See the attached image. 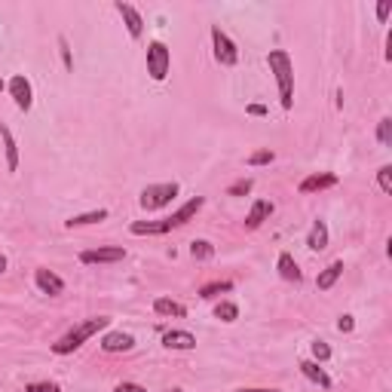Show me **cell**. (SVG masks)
Wrapping results in <instances>:
<instances>
[{"label":"cell","instance_id":"cell-30","mask_svg":"<svg viewBox=\"0 0 392 392\" xmlns=\"http://www.w3.org/2000/svg\"><path fill=\"white\" fill-rule=\"evenodd\" d=\"M25 392H62V387H58V383H52V380H34V383H28V387H25Z\"/></svg>","mask_w":392,"mask_h":392},{"label":"cell","instance_id":"cell-1","mask_svg":"<svg viewBox=\"0 0 392 392\" xmlns=\"http://www.w3.org/2000/svg\"><path fill=\"white\" fill-rule=\"evenodd\" d=\"M267 64H270V71L276 74L279 101H282L285 110H291V104H294V64H291V56L285 49H270Z\"/></svg>","mask_w":392,"mask_h":392},{"label":"cell","instance_id":"cell-11","mask_svg":"<svg viewBox=\"0 0 392 392\" xmlns=\"http://www.w3.org/2000/svg\"><path fill=\"white\" fill-rule=\"evenodd\" d=\"M202 202H206V199H202V196H193V199H187L184 206L178 208V212H172V218H166L169 230H175V227H184L191 218H196V212H199V208H202Z\"/></svg>","mask_w":392,"mask_h":392},{"label":"cell","instance_id":"cell-17","mask_svg":"<svg viewBox=\"0 0 392 392\" xmlns=\"http://www.w3.org/2000/svg\"><path fill=\"white\" fill-rule=\"evenodd\" d=\"M276 270H279V276H282L285 282H300V279H304V273H300L297 260H294L289 252H282V254H279V260H276Z\"/></svg>","mask_w":392,"mask_h":392},{"label":"cell","instance_id":"cell-28","mask_svg":"<svg viewBox=\"0 0 392 392\" xmlns=\"http://www.w3.org/2000/svg\"><path fill=\"white\" fill-rule=\"evenodd\" d=\"M310 350H313V362H319V365L328 362V358H331V346L325 343V341H313Z\"/></svg>","mask_w":392,"mask_h":392},{"label":"cell","instance_id":"cell-3","mask_svg":"<svg viewBox=\"0 0 392 392\" xmlns=\"http://www.w3.org/2000/svg\"><path fill=\"white\" fill-rule=\"evenodd\" d=\"M178 196V184L175 181H162V184H147L138 196V206L145 212H156V208H166L169 202Z\"/></svg>","mask_w":392,"mask_h":392},{"label":"cell","instance_id":"cell-39","mask_svg":"<svg viewBox=\"0 0 392 392\" xmlns=\"http://www.w3.org/2000/svg\"><path fill=\"white\" fill-rule=\"evenodd\" d=\"M166 392H184V389H166Z\"/></svg>","mask_w":392,"mask_h":392},{"label":"cell","instance_id":"cell-16","mask_svg":"<svg viewBox=\"0 0 392 392\" xmlns=\"http://www.w3.org/2000/svg\"><path fill=\"white\" fill-rule=\"evenodd\" d=\"M341 276H343V260H331V264L316 276V289H319V291L334 289V282H337Z\"/></svg>","mask_w":392,"mask_h":392},{"label":"cell","instance_id":"cell-8","mask_svg":"<svg viewBox=\"0 0 392 392\" xmlns=\"http://www.w3.org/2000/svg\"><path fill=\"white\" fill-rule=\"evenodd\" d=\"M117 12L123 16V25H126V31H129V37L132 40H141V34H145V19H141V12L135 10L132 3H123V0H117Z\"/></svg>","mask_w":392,"mask_h":392},{"label":"cell","instance_id":"cell-33","mask_svg":"<svg viewBox=\"0 0 392 392\" xmlns=\"http://www.w3.org/2000/svg\"><path fill=\"white\" fill-rule=\"evenodd\" d=\"M389 12H392V0H380V3H377V19H380V22H387Z\"/></svg>","mask_w":392,"mask_h":392},{"label":"cell","instance_id":"cell-20","mask_svg":"<svg viewBox=\"0 0 392 392\" xmlns=\"http://www.w3.org/2000/svg\"><path fill=\"white\" fill-rule=\"evenodd\" d=\"M129 230H132L135 236H162V233H169V224H166V218L162 221H135Z\"/></svg>","mask_w":392,"mask_h":392},{"label":"cell","instance_id":"cell-38","mask_svg":"<svg viewBox=\"0 0 392 392\" xmlns=\"http://www.w3.org/2000/svg\"><path fill=\"white\" fill-rule=\"evenodd\" d=\"M6 270V258H3V254H0V273H3Z\"/></svg>","mask_w":392,"mask_h":392},{"label":"cell","instance_id":"cell-34","mask_svg":"<svg viewBox=\"0 0 392 392\" xmlns=\"http://www.w3.org/2000/svg\"><path fill=\"white\" fill-rule=\"evenodd\" d=\"M114 392H147V389L141 387V383H126V380H123V383H117V387H114Z\"/></svg>","mask_w":392,"mask_h":392},{"label":"cell","instance_id":"cell-29","mask_svg":"<svg viewBox=\"0 0 392 392\" xmlns=\"http://www.w3.org/2000/svg\"><path fill=\"white\" fill-rule=\"evenodd\" d=\"M252 187H254L252 178H239V181H233V184L227 187V196H245V193H252Z\"/></svg>","mask_w":392,"mask_h":392},{"label":"cell","instance_id":"cell-6","mask_svg":"<svg viewBox=\"0 0 392 392\" xmlns=\"http://www.w3.org/2000/svg\"><path fill=\"white\" fill-rule=\"evenodd\" d=\"M10 98L16 101L19 110H31V104H34V89H31V80L25 74H16L10 80Z\"/></svg>","mask_w":392,"mask_h":392},{"label":"cell","instance_id":"cell-5","mask_svg":"<svg viewBox=\"0 0 392 392\" xmlns=\"http://www.w3.org/2000/svg\"><path fill=\"white\" fill-rule=\"evenodd\" d=\"M212 49H215V62L224 64V68H233V64L239 62L236 43L230 40L227 31H221V25H212Z\"/></svg>","mask_w":392,"mask_h":392},{"label":"cell","instance_id":"cell-21","mask_svg":"<svg viewBox=\"0 0 392 392\" xmlns=\"http://www.w3.org/2000/svg\"><path fill=\"white\" fill-rule=\"evenodd\" d=\"M0 138H3V150H6V169L16 172L19 169V145H16V138H12L10 126H0Z\"/></svg>","mask_w":392,"mask_h":392},{"label":"cell","instance_id":"cell-4","mask_svg":"<svg viewBox=\"0 0 392 392\" xmlns=\"http://www.w3.org/2000/svg\"><path fill=\"white\" fill-rule=\"evenodd\" d=\"M169 68H172V52L162 40L147 43V74L154 77L156 83H162L169 77Z\"/></svg>","mask_w":392,"mask_h":392},{"label":"cell","instance_id":"cell-36","mask_svg":"<svg viewBox=\"0 0 392 392\" xmlns=\"http://www.w3.org/2000/svg\"><path fill=\"white\" fill-rule=\"evenodd\" d=\"M248 114H252V117H264L267 108H264V104H248Z\"/></svg>","mask_w":392,"mask_h":392},{"label":"cell","instance_id":"cell-15","mask_svg":"<svg viewBox=\"0 0 392 392\" xmlns=\"http://www.w3.org/2000/svg\"><path fill=\"white\" fill-rule=\"evenodd\" d=\"M300 374H304L310 383L322 387V389H328V387H331V377L325 374V368H322L319 362H313V358H304V362H300Z\"/></svg>","mask_w":392,"mask_h":392},{"label":"cell","instance_id":"cell-7","mask_svg":"<svg viewBox=\"0 0 392 392\" xmlns=\"http://www.w3.org/2000/svg\"><path fill=\"white\" fill-rule=\"evenodd\" d=\"M126 258V248L123 245H104V248H89L80 254V264H117V260Z\"/></svg>","mask_w":392,"mask_h":392},{"label":"cell","instance_id":"cell-35","mask_svg":"<svg viewBox=\"0 0 392 392\" xmlns=\"http://www.w3.org/2000/svg\"><path fill=\"white\" fill-rule=\"evenodd\" d=\"M337 328H341L343 334H350V331L356 328V322H352V316H341V322H337Z\"/></svg>","mask_w":392,"mask_h":392},{"label":"cell","instance_id":"cell-24","mask_svg":"<svg viewBox=\"0 0 392 392\" xmlns=\"http://www.w3.org/2000/svg\"><path fill=\"white\" fill-rule=\"evenodd\" d=\"M215 319H221V322H236L239 319V306L230 304V300H221V304H215Z\"/></svg>","mask_w":392,"mask_h":392},{"label":"cell","instance_id":"cell-32","mask_svg":"<svg viewBox=\"0 0 392 392\" xmlns=\"http://www.w3.org/2000/svg\"><path fill=\"white\" fill-rule=\"evenodd\" d=\"M58 47H62V62H64V68H74V62H71V49H68V40L64 37H58Z\"/></svg>","mask_w":392,"mask_h":392},{"label":"cell","instance_id":"cell-31","mask_svg":"<svg viewBox=\"0 0 392 392\" xmlns=\"http://www.w3.org/2000/svg\"><path fill=\"white\" fill-rule=\"evenodd\" d=\"M377 184H380L383 193H392V166H383L380 172H377Z\"/></svg>","mask_w":392,"mask_h":392},{"label":"cell","instance_id":"cell-26","mask_svg":"<svg viewBox=\"0 0 392 392\" xmlns=\"http://www.w3.org/2000/svg\"><path fill=\"white\" fill-rule=\"evenodd\" d=\"M377 141H380L383 147H392V117H383V120L377 123Z\"/></svg>","mask_w":392,"mask_h":392},{"label":"cell","instance_id":"cell-12","mask_svg":"<svg viewBox=\"0 0 392 392\" xmlns=\"http://www.w3.org/2000/svg\"><path fill=\"white\" fill-rule=\"evenodd\" d=\"M337 184V175L331 172H316V175H306L304 181L297 184L300 193H319V191H328V187Z\"/></svg>","mask_w":392,"mask_h":392},{"label":"cell","instance_id":"cell-27","mask_svg":"<svg viewBox=\"0 0 392 392\" xmlns=\"http://www.w3.org/2000/svg\"><path fill=\"white\" fill-rule=\"evenodd\" d=\"M273 160H276V154H273L270 147H264V150H254V154L248 156L245 162H248V166H270Z\"/></svg>","mask_w":392,"mask_h":392},{"label":"cell","instance_id":"cell-25","mask_svg":"<svg viewBox=\"0 0 392 392\" xmlns=\"http://www.w3.org/2000/svg\"><path fill=\"white\" fill-rule=\"evenodd\" d=\"M191 258L193 260H212L215 258V245L208 239H193L191 243Z\"/></svg>","mask_w":392,"mask_h":392},{"label":"cell","instance_id":"cell-9","mask_svg":"<svg viewBox=\"0 0 392 392\" xmlns=\"http://www.w3.org/2000/svg\"><path fill=\"white\" fill-rule=\"evenodd\" d=\"M273 212H276V206H273L270 199H254L252 208H248V215H245V230H258L264 221H270Z\"/></svg>","mask_w":392,"mask_h":392},{"label":"cell","instance_id":"cell-2","mask_svg":"<svg viewBox=\"0 0 392 392\" xmlns=\"http://www.w3.org/2000/svg\"><path fill=\"white\" fill-rule=\"evenodd\" d=\"M110 325V319L108 316H95V319H86V322H80L77 328H71L64 337H58L56 343H52V352L56 356H68V352H74V350H80L83 343L89 341V337H95L98 331H104Z\"/></svg>","mask_w":392,"mask_h":392},{"label":"cell","instance_id":"cell-37","mask_svg":"<svg viewBox=\"0 0 392 392\" xmlns=\"http://www.w3.org/2000/svg\"><path fill=\"white\" fill-rule=\"evenodd\" d=\"M236 392H279V389H236Z\"/></svg>","mask_w":392,"mask_h":392},{"label":"cell","instance_id":"cell-13","mask_svg":"<svg viewBox=\"0 0 392 392\" xmlns=\"http://www.w3.org/2000/svg\"><path fill=\"white\" fill-rule=\"evenodd\" d=\"M162 346L166 350H178V352H187V350H196V337L191 331H181V328H172L162 334Z\"/></svg>","mask_w":392,"mask_h":392},{"label":"cell","instance_id":"cell-14","mask_svg":"<svg viewBox=\"0 0 392 392\" xmlns=\"http://www.w3.org/2000/svg\"><path fill=\"white\" fill-rule=\"evenodd\" d=\"M135 346V337L126 334V331H108L101 337V350L104 352H129Z\"/></svg>","mask_w":392,"mask_h":392},{"label":"cell","instance_id":"cell-18","mask_svg":"<svg viewBox=\"0 0 392 392\" xmlns=\"http://www.w3.org/2000/svg\"><path fill=\"white\" fill-rule=\"evenodd\" d=\"M154 313L156 316H169V319H184L187 316V310H184V304H178V300H172V297H156L154 300Z\"/></svg>","mask_w":392,"mask_h":392},{"label":"cell","instance_id":"cell-10","mask_svg":"<svg viewBox=\"0 0 392 392\" xmlns=\"http://www.w3.org/2000/svg\"><path fill=\"white\" fill-rule=\"evenodd\" d=\"M34 282H37V289H40L43 294H49V297H58V294H64V279L56 276V273L47 270V267L34 270Z\"/></svg>","mask_w":392,"mask_h":392},{"label":"cell","instance_id":"cell-23","mask_svg":"<svg viewBox=\"0 0 392 392\" xmlns=\"http://www.w3.org/2000/svg\"><path fill=\"white\" fill-rule=\"evenodd\" d=\"M227 291H233V282L230 279H215V282H206L199 289V297L202 300H212V297H218V294H227Z\"/></svg>","mask_w":392,"mask_h":392},{"label":"cell","instance_id":"cell-22","mask_svg":"<svg viewBox=\"0 0 392 392\" xmlns=\"http://www.w3.org/2000/svg\"><path fill=\"white\" fill-rule=\"evenodd\" d=\"M101 221H108V208H95V212H83V215H74V218H68V221H64V227H68V230H74V227L101 224Z\"/></svg>","mask_w":392,"mask_h":392},{"label":"cell","instance_id":"cell-19","mask_svg":"<svg viewBox=\"0 0 392 392\" xmlns=\"http://www.w3.org/2000/svg\"><path fill=\"white\" fill-rule=\"evenodd\" d=\"M306 245H310V252H325V248H328V224H325V221H316V224L310 227Z\"/></svg>","mask_w":392,"mask_h":392}]
</instances>
